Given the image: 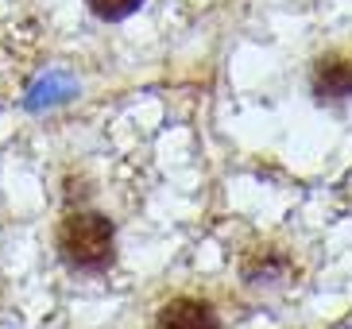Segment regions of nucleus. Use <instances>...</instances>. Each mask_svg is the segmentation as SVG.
<instances>
[{
	"instance_id": "f257e3e1",
	"label": "nucleus",
	"mask_w": 352,
	"mask_h": 329,
	"mask_svg": "<svg viewBox=\"0 0 352 329\" xmlns=\"http://www.w3.org/2000/svg\"><path fill=\"white\" fill-rule=\"evenodd\" d=\"M58 252L70 268L82 271H101L113 264L116 256V229L113 221L97 209H82V213L63 217L58 225Z\"/></svg>"
},
{
	"instance_id": "f03ea898",
	"label": "nucleus",
	"mask_w": 352,
	"mask_h": 329,
	"mask_svg": "<svg viewBox=\"0 0 352 329\" xmlns=\"http://www.w3.org/2000/svg\"><path fill=\"white\" fill-rule=\"evenodd\" d=\"M310 85L318 101H352V51L333 47V51L318 54Z\"/></svg>"
},
{
	"instance_id": "7ed1b4c3",
	"label": "nucleus",
	"mask_w": 352,
	"mask_h": 329,
	"mask_svg": "<svg viewBox=\"0 0 352 329\" xmlns=\"http://www.w3.org/2000/svg\"><path fill=\"white\" fill-rule=\"evenodd\" d=\"M159 329H221V318L206 299L175 295V299L163 302V310H159Z\"/></svg>"
},
{
	"instance_id": "20e7f679",
	"label": "nucleus",
	"mask_w": 352,
	"mask_h": 329,
	"mask_svg": "<svg viewBox=\"0 0 352 329\" xmlns=\"http://www.w3.org/2000/svg\"><path fill=\"white\" fill-rule=\"evenodd\" d=\"M85 4H89V12H94V16L116 23V20H128L132 12H140V4H144V0H85Z\"/></svg>"
}]
</instances>
